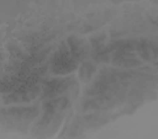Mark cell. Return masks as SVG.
Wrapping results in <instances>:
<instances>
[{
    "instance_id": "obj_3",
    "label": "cell",
    "mask_w": 158,
    "mask_h": 139,
    "mask_svg": "<svg viewBox=\"0 0 158 139\" xmlns=\"http://www.w3.org/2000/svg\"><path fill=\"white\" fill-rule=\"evenodd\" d=\"M68 42L73 57L79 60L84 58L87 49L84 40L77 37H72L68 38Z\"/></svg>"
},
{
    "instance_id": "obj_6",
    "label": "cell",
    "mask_w": 158,
    "mask_h": 139,
    "mask_svg": "<svg viewBox=\"0 0 158 139\" xmlns=\"http://www.w3.org/2000/svg\"><path fill=\"white\" fill-rule=\"evenodd\" d=\"M95 71V68L89 63H84L81 66L79 71V77L83 82H88Z\"/></svg>"
},
{
    "instance_id": "obj_2",
    "label": "cell",
    "mask_w": 158,
    "mask_h": 139,
    "mask_svg": "<svg viewBox=\"0 0 158 139\" xmlns=\"http://www.w3.org/2000/svg\"><path fill=\"white\" fill-rule=\"evenodd\" d=\"M39 90L36 87L21 86L15 92L7 96L5 98L6 102L23 103L29 102L35 97L38 93Z\"/></svg>"
},
{
    "instance_id": "obj_4",
    "label": "cell",
    "mask_w": 158,
    "mask_h": 139,
    "mask_svg": "<svg viewBox=\"0 0 158 139\" xmlns=\"http://www.w3.org/2000/svg\"><path fill=\"white\" fill-rule=\"evenodd\" d=\"M67 104L68 101L66 99H55L45 103L44 108L48 113L53 114L65 109Z\"/></svg>"
},
{
    "instance_id": "obj_1",
    "label": "cell",
    "mask_w": 158,
    "mask_h": 139,
    "mask_svg": "<svg viewBox=\"0 0 158 139\" xmlns=\"http://www.w3.org/2000/svg\"><path fill=\"white\" fill-rule=\"evenodd\" d=\"M75 60L69 55L65 45L59 49V52L56 53L52 61V70L58 74H64L75 69L77 66Z\"/></svg>"
},
{
    "instance_id": "obj_5",
    "label": "cell",
    "mask_w": 158,
    "mask_h": 139,
    "mask_svg": "<svg viewBox=\"0 0 158 139\" xmlns=\"http://www.w3.org/2000/svg\"><path fill=\"white\" fill-rule=\"evenodd\" d=\"M36 109L33 108H12L3 111L4 115H12L13 117H27L35 112Z\"/></svg>"
}]
</instances>
